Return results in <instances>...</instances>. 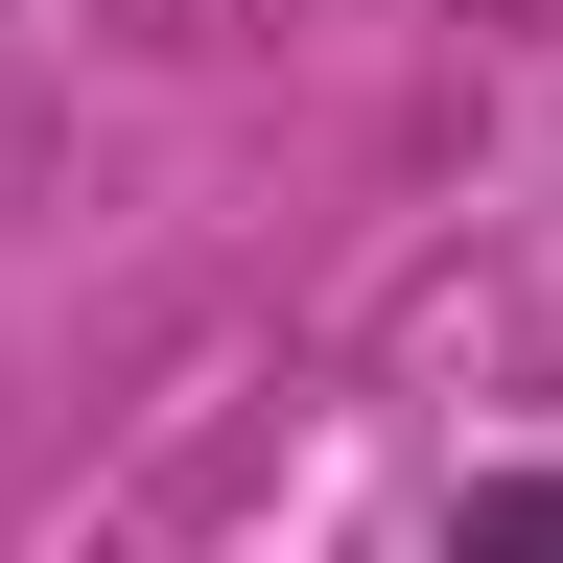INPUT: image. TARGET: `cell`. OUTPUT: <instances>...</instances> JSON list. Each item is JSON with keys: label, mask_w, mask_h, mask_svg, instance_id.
Listing matches in <instances>:
<instances>
[{"label": "cell", "mask_w": 563, "mask_h": 563, "mask_svg": "<svg viewBox=\"0 0 563 563\" xmlns=\"http://www.w3.org/2000/svg\"><path fill=\"white\" fill-rule=\"evenodd\" d=\"M446 563H563V470H470L446 493Z\"/></svg>", "instance_id": "obj_1"}]
</instances>
